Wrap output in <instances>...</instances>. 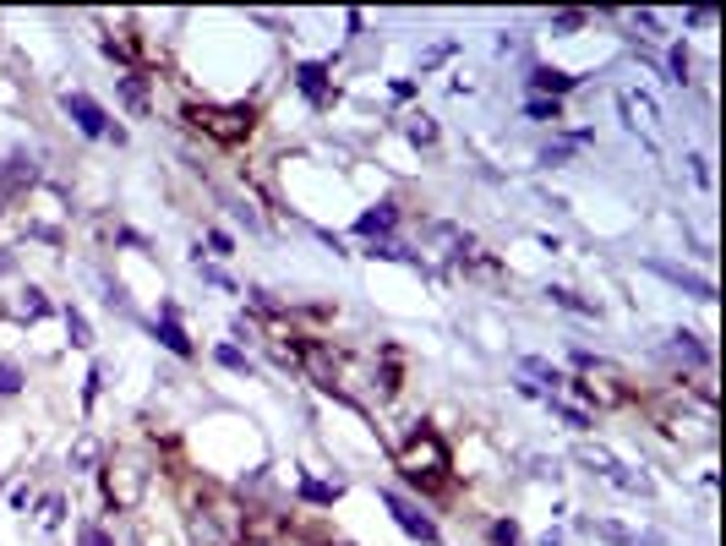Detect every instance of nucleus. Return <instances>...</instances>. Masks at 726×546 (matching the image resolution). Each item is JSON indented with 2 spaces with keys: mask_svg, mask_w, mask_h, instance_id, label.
Returning <instances> with one entry per match:
<instances>
[{
  "mask_svg": "<svg viewBox=\"0 0 726 546\" xmlns=\"http://www.w3.org/2000/svg\"><path fill=\"white\" fill-rule=\"evenodd\" d=\"M186 536H191V546H241L246 542V514L230 497H197L186 508Z\"/></svg>",
  "mask_w": 726,
  "mask_h": 546,
  "instance_id": "f257e3e1",
  "label": "nucleus"
},
{
  "mask_svg": "<svg viewBox=\"0 0 726 546\" xmlns=\"http://www.w3.org/2000/svg\"><path fill=\"white\" fill-rule=\"evenodd\" d=\"M399 475L415 481V486H438V481L449 475V443H443L432 427H415L410 449L399 454Z\"/></svg>",
  "mask_w": 726,
  "mask_h": 546,
  "instance_id": "f03ea898",
  "label": "nucleus"
},
{
  "mask_svg": "<svg viewBox=\"0 0 726 546\" xmlns=\"http://www.w3.org/2000/svg\"><path fill=\"white\" fill-rule=\"evenodd\" d=\"M186 120H191L197 132L219 137V143H241V137H252V109H246V104H197Z\"/></svg>",
  "mask_w": 726,
  "mask_h": 546,
  "instance_id": "7ed1b4c3",
  "label": "nucleus"
},
{
  "mask_svg": "<svg viewBox=\"0 0 726 546\" xmlns=\"http://www.w3.org/2000/svg\"><path fill=\"white\" fill-rule=\"evenodd\" d=\"M143 486H148V464L143 454H115L109 470H104V492L115 508H137L143 503Z\"/></svg>",
  "mask_w": 726,
  "mask_h": 546,
  "instance_id": "20e7f679",
  "label": "nucleus"
},
{
  "mask_svg": "<svg viewBox=\"0 0 726 546\" xmlns=\"http://www.w3.org/2000/svg\"><path fill=\"white\" fill-rule=\"evenodd\" d=\"M382 508H388V514L399 519V531H404V536H415V542L438 546V525H432V514H427L421 503H410L404 492H393V486H388V492H382Z\"/></svg>",
  "mask_w": 726,
  "mask_h": 546,
  "instance_id": "39448f33",
  "label": "nucleus"
},
{
  "mask_svg": "<svg viewBox=\"0 0 726 546\" xmlns=\"http://www.w3.org/2000/svg\"><path fill=\"white\" fill-rule=\"evenodd\" d=\"M61 109L77 120V132H83V137H109V115L93 104L88 93H66V98H61Z\"/></svg>",
  "mask_w": 726,
  "mask_h": 546,
  "instance_id": "423d86ee",
  "label": "nucleus"
},
{
  "mask_svg": "<svg viewBox=\"0 0 726 546\" xmlns=\"http://www.w3.org/2000/svg\"><path fill=\"white\" fill-rule=\"evenodd\" d=\"M295 88L306 93L317 109L334 98V83H328V66H323V61H306V66H295Z\"/></svg>",
  "mask_w": 726,
  "mask_h": 546,
  "instance_id": "0eeeda50",
  "label": "nucleus"
},
{
  "mask_svg": "<svg viewBox=\"0 0 726 546\" xmlns=\"http://www.w3.org/2000/svg\"><path fill=\"white\" fill-rule=\"evenodd\" d=\"M154 339H159V345H165V350H170V356H191V339H186V328L181 323H176V306H170V301H165V306H159V323H154Z\"/></svg>",
  "mask_w": 726,
  "mask_h": 546,
  "instance_id": "6e6552de",
  "label": "nucleus"
},
{
  "mask_svg": "<svg viewBox=\"0 0 726 546\" xmlns=\"http://www.w3.org/2000/svg\"><path fill=\"white\" fill-rule=\"evenodd\" d=\"M33 176H39V170L28 165V154H11V159L0 165V213H6V202H11L22 186H33Z\"/></svg>",
  "mask_w": 726,
  "mask_h": 546,
  "instance_id": "1a4fd4ad",
  "label": "nucleus"
},
{
  "mask_svg": "<svg viewBox=\"0 0 726 546\" xmlns=\"http://www.w3.org/2000/svg\"><path fill=\"white\" fill-rule=\"evenodd\" d=\"M650 273H661V279H666V284H677V290H688L694 301H711V295H716V284H711V279L683 273V269H672V263H650Z\"/></svg>",
  "mask_w": 726,
  "mask_h": 546,
  "instance_id": "9d476101",
  "label": "nucleus"
},
{
  "mask_svg": "<svg viewBox=\"0 0 726 546\" xmlns=\"http://www.w3.org/2000/svg\"><path fill=\"white\" fill-rule=\"evenodd\" d=\"M530 88L541 93H551V98H562V93H574L579 88V77H568V72H557V66H536V72H530Z\"/></svg>",
  "mask_w": 726,
  "mask_h": 546,
  "instance_id": "9b49d317",
  "label": "nucleus"
},
{
  "mask_svg": "<svg viewBox=\"0 0 726 546\" xmlns=\"http://www.w3.org/2000/svg\"><path fill=\"white\" fill-rule=\"evenodd\" d=\"M393 224H399V208H393V202H377V208H366L361 219H356V230L371 235V241H377V235H388Z\"/></svg>",
  "mask_w": 726,
  "mask_h": 546,
  "instance_id": "f8f14e48",
  "label": "nucleus"
},
{
  "mask_svg": "<svg viewBox=\"0 0 726 546\" xmlns=\"http://www.w3.org/2000/svg\"><path fill=\"white\" fill-rule=\"evenodd\" d=\"M672 356L688 366H711V350L699 345V334H672Z\"/></svg>",
  "mask_w": 726,
  "mask_h": 546,
  "instance_id": "ddd939ff",
  "label": "nucleus"
},
{
  "mask_svg": "<svg viewBox=\"0 0 726 546\" xmlns=\"http://www.w3.org/2000/svg\"><path fill=\"white\" fill-rule=\"evenodd\" d=\"M11 312L33 323V317H44V312H50V301H44V290H33V284H28V290H17V301H11Z\"/></svg>",
  "mask_w": 726,
  "mask_h": 546,
  "instance_id": "4468645a",
  "label": "nucleus"
},
{
  "mask_svg": "<svg viewBox=\"0 0 726 546\" xmlns=\"http://www.w3.org/2000/svg\"><path fill=\"white\" fill-rule=\"evenodd\" d=\"M404 132H410V143H421V148H432V143H438V120H432V115H410V120H404Z\"/></svg>",
  "mask_w": 726,
  "mask_h": 546,
  "instance_id": "2eb2a0df",
  "label": "nucleus"
},
{
  "mask_svg": "<svg viewBox=\"0 0 726 546\" xmlns=\"http://www.w3.org/2000/svg\"><path fill=\"white\" fill-rule=\"evenodd\" d=\"M546 295H551L557 306H568V312H579V317H596V301H579V295H574V290H562V284H551Z\"/></svg>",
  "mask_w": 726,
  "mask_h": 546,
  "instance_id": "dca6fc26",
  "label": "nucleus"
},
{
  "mask_svg": "<svg viewBox=\"0 0 726 546\" xmlns=\"http://www.w3.org/2000/svg\"><path fill=\"white\" fill-rule=\"evenodd\" d=\"M66 334H72V345H83V350L93 345V328H88V317H83L77 306H66Z\"/></svg>",
  "mask_w": 726,
  "mask_h": 546,
  "instance_id": "f3484780",
  "label": "nucleus"
},
{
  "mask_svg": "<svg viewBox=\"0 0 726 546\" xmlns=\"http://www.w3.org/2000/svg\"><path fill=\"white\" fill-rule=\"evenodd\" d=\"M551 416H557V421H568L574 432H585V427H590V416H585V410H574V405H562L557 393H551Z\"/></svg>",
  "mask_w": 726,
  "mask_h": 546,
  "instance_id": "a211bd4d",
  "label": "nucleus"
},
{
  "mask_svg": "<svg viewBox=\"0 0 726 546\" xmlns=\"http://www.w3.org/2000/svg\"><path fill=\"white\" fill-rule=\"evenodd\" d=\"M301 497H306V503H334V497H339V481H334V486H328V481H301Z\"/></svg>",
  "mask_w": 726,
  "mask_h": 546,
  "instance_id": "6ab92c4d",
  "label": "nucleus"
},
{
  "mask_svg": "<svg viewBox=\"0 0 726 546\" xmlns=\"http://www.w3.org/2000/svg\"><path fill=\"white\" fill-rule=\"evenodd\" d=\"M120 98L143 115V109H148V88H143V77H120Z\"/></svg>",
  "mask_w": 726,
  "mask_h": 546,
  "instance_id": "aec40b11",
  "label": "nucleus"
},
{
  "mask_svg": "<svg viewBox=\"0 0 726 546\" xmlns=\"http://www.w3.org/2000/svg\"><path fill=\"white\" fill-rule=\"evenodd\" d=\"M623 115H639V120H655V98H650V93H629V98H623ZM634 120V126H639Z\"/></svg>",
  "mask_w": 726,
  "mask_h": 546,
  "instance_id": "412c9836",
  "label": "nucleus"
},
{
  "mask_svg": "<svg viewBox=\"0 0 726 546\" xmlns=\"http://www.w3.org/2000/svg\"><path fill=\"white\" fill-rule=\"evenodd\" d=\"M585 531H596L601 542H612V546H634V536H629L623 525H612V519H601V525H585Z\"/></svg>",
  "mask_w": 726,
  "mask_h": 546,
  "instance_id": "4be33fe9",
  "label": "nucleus"
},
{
  "mask_svg": "<svg viewBox=\"0 0 726 546\" xmlns=\"http://www.w3.org/2000/svg\"><path fill=\"white\" fill-rule=\"evenodd\" d=\"M492 546H525L519 525H514V519H497V525H492Z\"/></svg>",
  "mask_w": 726,
  "mask_h": 546,
  "instance_id": "5701e85b",
  "label": "nucleus"
},
{
  "mask_svg": "<svg viewBox=\"0 0 726 546\" xmlns=\"http://www.w3.org/2000/svg\"><path fill=\"white\" fill-rule=\"evenodd\" d=\"M525 115H530V120H562L557 98H530V104H525Z\"/></svg>",
  "mask_w": 726,
  "mask_h": 546,
  "instance_id": "b1692460",
  "label": "nucleus"
},
{
  "mask_svg": "<svg viewBox=\"0 0 726 546\" xmlns=\"http://www.w3.org/2000/svg\"><path fill=\"white\" fill-rule=\"evenodd\" d=\"M219 366H224V371H252V361H246L235 345H219Z\"/></svg>",
  "mask_w": 726,
  "mask_h": 546,
  "instance_id": "393cba45",
  "label": "nucleus"
},
{
  "mask_svg": "<svg viewBox=\"0 0 726 546\" xmlns=\"http://www.w3.org/2000/svg\"><path fill=\"white\" fill-rule=\"evenodd\" d=\"M574 28H585V11H557L551 17V33H574Z\"/></svg>",
  "mask_w": 726,
  "mask_h": 546,
  "instance_id": "a878e982",
  "label": "nucleus"
},
{
  "mask_svg": "<svg viewBox=\"0 0 726 546\" xmlns=\"http://www.w3.org/2000/svg\"><path fill=\"white\" fill-rule=\"evenodd\" d=\"M525 371H530V377H541V382H551V388H557V382H562V377H557V366L536 361V356H525Z\"/></svg>",
  "mask_w": 726,
  "mask_h": 546,
  "instance_id": "bb28decb",
  "label": "nucleus"
},
{
  "mask_svg": "<svg viewBox=\"0 0 726 546\" xmlns=\"http://www.w3.org/2000/svg\"><path fill=\"white\" fill-rule=\"evenodd\" d=\"M17 388H22V371L11 361H0V393H17Z\"/></svg>",
  "mask_w": 726,
  "mask_h": 546,
  "instance_id": "cd10ccee",
  "label": "nucleus"
},
{
  "mask_svg": "<svg viewBox=\"0 0 726 546\" xmlns=\"http://www.w3.org/2000/svg\"><path fill=\"white\" fill-rule=\"evenodd\" d=\"M672 83H688V50L683 44L672 50Z\"/></svg>",
  "mask_w": 726,
  "mask_h": 546,
  "instance_id": "c85d7f7f",
  "label": "nucleus"
},
{
  "mask_svg": "<svg viewBox=\"0 0 726 546\" xmlns=\"http://www.w3.org/2000/svg\"><path fill=\"white\" fill-rule=\"evenodd\" d=\"M634 28H644V39H661V22H655V11H634Z\"/></svg>",
  "mask_w": 726,
  "mask_h": 546,
  "instance_id": "c756f323",
  "label": "nucleus"
},
{
  "mask_svg": "<svg viewBox=\"0 0 726 546\" xmlns=\"http://www.w3.org/2000/svg\"><path fill=\"white\" fill-rule=\"evenodd\" d=\"M93 459H98V443H93V438H83V443L72 449V464H93Z\"/></svg>",
  "mask_w": 726,
  "mask_h": 546,
  "instance_id": "7c9ffc66",
  "label": "nucleus"
},
{
  "mask_svg": "<svg viewBox=\"0 0 726 546\" xmlns=\"http://www.w3.org/2000/svg\"><path fill=\"white\" fill-rule=\"evenodd\" d=\"M208 246H213L219 258H230V235H224V230H213V235H208Z\"/></svg>",
  "mask_w": 726,
  "mask_h": 546,
  "instance_id": "2f4dec72",
  "label": "nucleus"
},
{
  "mask_svg": "<svg viewBox=\"0 0 726 546\" xmlns=\"http://www.w3.org/2000/svg\"><path fill=\"white\" fill-rule=\"evenodd\" d=\"M562 159H568V143H557V148H546L541 154V165H562Z\"/></svg>",
  "mask_w": 726,
  "mask_h": 546,
  "instance_id": "473e14b6",
  "label": "nucleus"
},
{
  "mask_svg": "<svg viewBox=\"0 0 726 546\" xmlns=\"http://www.w3.org/2000/svg\"><path fill=\"white\" fill-rule=\"evenodd\" d=\"M83 546H109V536H104L98 525H88V531H83Z\"/></svg>",
  "mask_w": 726,
  "mask_h": 546,
  "instance_id": "72a5a7b5",
  "label": "nucleus"
},
{
  "mask_svg": "<svg viewBox=\"0 0 726 546\" xmlns=\"http://www.w3.org/2000/svg\"><path fill=\"white\" fill-rule=\"evenodd\" d=\"M241 546H301V542H241Z\"/></svg>",
  "mask_w": 726,
  "mask_h": 546,
  "instance_id": "f704fd0d",
  "label": "nucleus"
}]
</instances>
